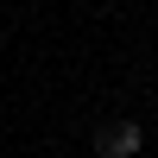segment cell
Instances as JSON below:
<instances>
[{
  "label": "cell",
  "mask_w": 158,
  "mask_h": 158,
  "mask_svg": "<svg viewBox=\"0 0 158 158\" xmlns=\"http://www.w3.org/2000/svg\"><path fill=\"white\" fill-rule=\"evenodd\" d=\"M139 146H146V133H139L133 120H108V127L95 133V152H101V158H133Z\"/></svg>",
  "instance_id": "obj_1"
}]
</instances>
